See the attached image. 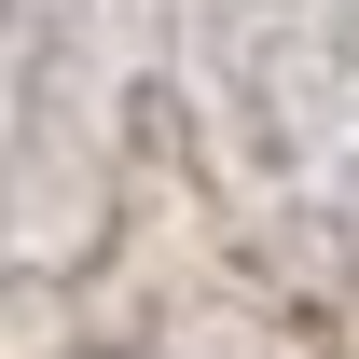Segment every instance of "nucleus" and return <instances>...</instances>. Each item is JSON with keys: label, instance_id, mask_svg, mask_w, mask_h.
Segmentation results:
<instances>
[]
</instances>
